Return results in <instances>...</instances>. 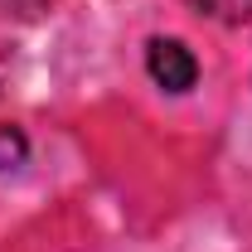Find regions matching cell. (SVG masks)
Here are the masks:
<instances>
[{"label": "cell", "mask_w": 252, "mask_h": 252, "mask_svg": "<svg viewBox=\"0 0 252 252\" xmlns=\"http://www.w3.org/2000/svg\"><path fill=\"white\" fill-rule=\"evenodd\" d=\"M146 68H151V78H156L165 93H189L194 78H199V63H194V54H189L180 39H151Z\"/></svg>", "instance_id": "1"}, {"label": "cell", "mask_w": 252, "mask_h": 252, "mask_svg": "<svg viewBox=\"0 0 252 252\" xmlns=\"http://www.w3.org/2000/svg\"><path fill=\"white\" fill-rule=\"evenodd\" d=\"M25 131L20 126H0V170H10V165H20L25 160Z\"/></svg>", "instance_id": "2"}]
</instances>
